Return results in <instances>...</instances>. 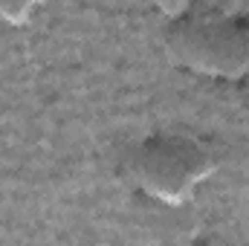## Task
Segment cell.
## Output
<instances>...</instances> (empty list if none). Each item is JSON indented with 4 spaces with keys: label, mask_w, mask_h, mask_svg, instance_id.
Instances as JSON below:
<instances>
[{
    "label": "cell",
    "mask_w": 249,
    "mask_h": 246,
    "mask_svg": "<svg viewBox=\"0 0 249 246\" xmlns=\"http://www.w3.org/2000/svg\"><path fill=\"white\" fill-rule=\"evenodd\" d=\"M35 15V6L32 3H0V20L3 23H12V26H26V20Z\"/></svg>",
    "instance_id": "3957f363"
},
{
    "label": "cell",
    "mask_w": 249,
    "mask_h": 246,
    "mask_svg": "<svg viewBox=\"0 0 249 246\" xmlns=\"http://www.w3.org/2000/svg\"><path fill=\"white\" fill-rule=\"evenodd\" d=\"M212 151L177 130H157L130 145L122 157V177L133 191L160 206H183L214 174Z\"/></svg>",
    "instance_id": "6da1fadb"
},
{
    "label": "cell",
    "mask_w": 249,
    "mask_h": 246,
    "mask_svg": "<svg viewBox=\"0 0 249 246\" xmlns=\"http://www.w3.org/2000/svg\"><path fill=\"white\" fill-rule=\"evenodd\" d=\"M165 246H206V244H197V241H186V244H165Z\"/></svg>",
    "instance_id": "277c9868"
},
{
    "label": "cell",
    "mask_w": 249,
    "mask_h": 246,
    "mask_svg": "<svg viewBox=\"0 0 249 246\" xmlns=\"http://www.w3.org/2000/svg\"><path fill=\"white\" fill-rule=\"evenodd\" d=\"M165 53L191 75L241 81L249 75V15L188 6L165 29Z\"/></svg>",
    "instance_id": "7a4b0ae2"
}]
</instances>
